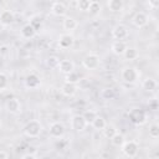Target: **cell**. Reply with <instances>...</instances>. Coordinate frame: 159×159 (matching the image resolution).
I'll return each mask as SVG.
<instances>
[{
  "mask_svg": "<svg viewBox=\"0 0 159 159\" xmlns=\"http://www.w3.org/2000/svg\"><path fill=\"white\" fill-rule=\"evenodd\" d=\"M122 153L128 158H134L139 152V145L135 140H124V143L120 145Z\"/></svg>",
  "mask_w": 159,
  "mask_h": 159,
  "instance_id": "cell-4",
  "label": "cell"
},
{
  "mask_svg": "<svg viewBox=\"0 0 159 159\" xmlns=\"http://www.w3.org/2000/svg\"><path fill=\"white\" fill-rule=\"evenodd\" d=\"M62 26H63V29H65L67 32H71V31L76 30V27L78 26V24H77V21H76L73 17L66 16V17L63 19V21H62Z\"/></svg>",
  "mask_w": 159,
  "mask_h": 159,
  "instance_id": "cell-18",
  "label": "cell"
},
{
  "mask_svg": "<svg viewBox=\"0 0 159 159\" xmlns=\"http://www.w3.org/2000/svg\"><path fill=\"white\" fill-rule=\"evenodd\" d=\"M15 21V15L11 10H2L0 12V24L2 26H10Z\"/></svg>",
  "mask_w": 159,
  "mask_h": 159,
  "instance_id": "cell-12",
  "label": "cell"
},
{
  "mask_svg": "<svg viewBox=\"0 0 159 159\" xmlns=\"http://www.w3.org/2000/svg\"><path fill=\"white\" fill-rule=\"evenodd\" d=\"M148 2H149V6L153 9H157L159 6V0H148Z\"/></svg>",
  "mask_w": 159,
  "mask_h": 159,
  "instance_id": "cell-37",
  "label": "cell"
},
{
  "mask_svg": "<svg viewBox=\"0 0 159 159\" xmlns=\"http://www.w3.org/2000/svg\"><path fill=\"white\" fill-rule=\"evenodd\" d=\"M129 120L135 125H142L147 122V113L142 108H132L128 112Z\"/></svg>",
  "mask_w": 159,
  "mask_h": 159,
  "instance_id": "cell-2",
  "label": "cell"
},
{
  "mask_svg": "<svg viewBox=\"0 0 159 159\" xmlns=\"http://www.w3.org/2000/svg\"><path fill=\"white\" fill-rule=\"evenodd\" d=\"M101 97L103 99H112V98H114V91L112 88H104L101 92Z\"/></svg>",
  "mask_w": 159,
  "mask_h": 159,
  "instance_id": "cell-29",
  "label": "cell"
},
{
  "mask_svg": "<svg viewBox=\"0 0 159 159\" xmlns=\"http://www.w3.org/2000/svg\"><path fill=\"white\" fill-rule=\"evenodd\" d=\"M107 6H108L109 11H112V12H119V11L123 10L124 2H123V0H108L107 1Z\"/></svg>",
  "mask_w": 159,
  "mask_h": 159,
  "instance_id": "cell-20",
  "label": "cell"
},
{
  "mask_svg": "<svg viewBox=\"0 0 159 159\" xmlns=\"http://www.w3.org/2000/svg\"><path fill=\"white\" fill-rule=\"evenodd\" d=\"M42 132V124L37 119H31L24 125V133L29 138H36Z\"/></svg>",
  "mask_w": 159,
  "mask_h": 159,
  "instance_id": "cell-1",
  "label": "cell"
},
{
  "mask_svg": "<svg viewBox=\"0 0 159 159\" xmlns=\"http://www.w3.org/2000/svg\"><path fill=\"white\" fill-rule=\"evenodd\" d=\"M82 116H83V118L86 119V122H87V123H91V122L93 120V118L97 116V113H96L94 111L89 109V111H86V112H84Z\"/></svg>",
  "mask_w": 159,
  "mask_h": 159,
  "instance_id": "cell-33",
  "label": "cell"
},
{
  "mask_svg": "<svg viewBox=\"0 0 159 159\" xmlns=\"http://www.w3.org/2000/svg\"><path fill=\"white\" fill-rule=\"evenodd\" d=\"M48 133L52 138H62L65 134V125L61 122H53L48 127Z\"/></svg>",
  "mask_w": 159,
  "mask_h": 159,
  "instance_id": "cell-9",
  "label": "cell"
},
{
  "mask_svg": "<svg viewBox=\"0 0 159 159\" xmlns=\"http://www.w3.org/2000/svg\"><path fill=\"white\" fill-rule=\"evenodd\" d=\"M106 124H107L106 119H104L102 116H98V114H97V116L93 118V120L91 122L92 128L96 129V130H102V129L106 127Z\"/></svg>",
  "mask_w": 159,
  "mask_h": 159,
  "instance_id": "cell-22",
  "label": "cell"
},
{
  "mask_svg": "<svg viewBox=\"0 0 159 159\" xmlns=\"http://www.w3.org/2000/svg\"><path fill=\"white\" fill-rule=\"evenodd\" d=\"M57 68H58V71H60L61 73L67 75V73H70L71 71L75 70V63H73V61H71V60H68V58L60 60Z\"/></svg>",
  "mask_w": 159,
  "mask_h": 159,
  "instance_id": "cell-13",
  "label": "cell"
},
{
  "mask_svg": "<svg viewBox=\"0 0 159 159\" xmlns=\"http://www.w3.org/2000/svg\"><path fill=\"white\" fill-rule=\"evenodd\" d=\"M73 43H75V37L70 32L60 35V37H58V46L61 48H63V50L70 48V47L73 46Z\"/></svg>",
  "mask_w": 159,
  "mask_h": 159,
  "instance_id": "cell-10",
  "label": "cell"
},
{
  "mask_svg": "<svg viewBox=\"0 0 159 159\" xmlns=\"http://www.w3.org/2000/svg\"><path fill=\"white\" fill-rule=\"evenodd\" d=\"M80 80H81V77H80V75L75 70L71 71L70 73H67L66 77H65V81L66 82H71V83H75V84H77L80 82Z\"/></svg>",
  "mask_w": 159,
  "mask_h": 159,
  "instance_id": "cell-26",
  "label": "cell"
},
{
  "mask_svg": "<svg viewBox=\"0 0 159 159\" xmlns=\"http://www.w3.org/2000/svg\"><path fill=\"white\" fill-rule=\"evenodd\" d=\"M149 135L153 138V139H157L159 137V125L158 124H152L149 127Z\"/></svg>",
  "mask_w": 159,
  "mask_h": 159,
  "instance_id": "cell-31",
  "label": "cell"
},
{
  "mask_svg": "<svg viewBox=\"0 0 159 159\" xmlns=\"http://www.w3.org/2000/svg\"><path fill=\"white\" fill-rule=\"evenodd\" d=\"M102 132H103V135H104L107 139H111L118 130H117V128H116L113 124H106V127L102 129Z\"/></svg>",
  "mask_w": 159,
  "mask_h": 159,
  "instance_id": "cell-24",
  "label": "cell"
},
{
  "mask_svg": "<svg viewBox=\"0 0 159 159\" xmlns=\"http://www.w3.org/2000/svg\"><path fill=\"white\" fill-rule=\"evenodd\" d=\"M9 53V46L7 45H1L0 46V56H6Z\"/></svg>",
  "mask_w": 159,
  "mask_h": 159,
  "instance_id": "cell-35",
  "label": "cell"
},
{
  "mask_svg": "<svg viewBox=\"0 0 159 159\" xmlns=\"http://www.w3.org/2000/svg\"><path fill=\"white\" fill-rule=\"evenodd\" d=\"M157 87H158V83H157V81L154 78H149L148 77V78L143 80V82H142V88L144 91H147V92H153V91L157 89Z\"/></svg>",
  "mask_w": 159,
  "mask_h": 159,
  "instance_id": "cell-21",
  "label": "cell"
},
{
  "mask_svg": "<svg viewBox=\"0 0 159 159\" xmlns=\"http://www.w3.org/2000/svg\"><path fill=\"white\" fill-rule=\"evenodd\" d=\"M9 158V153H6L5 150H0V159H7Z\"/></svg>",
  "mask_w": 159,
  "mask_h": 159,
  "instance_id": "cell-38",
  "label": "cell"
},
{
  "mask_svg": "<svg viewBox=\"0 0 159 159\" xmlns=\"http://www.w3.org/2000/svg\"><path fill=\"white\" fill-rule=\"evenodd\" d=\"M112 36L114 40H119V41H123L128 37V29L125 25L123 24H118L113 27L112 30Z\"/></svg>",
  "mask_w": 159,
  "mask_h": 159,
  "instance_id": "cell-8",
  "label": "cell"
},
{
  "mask_svg": "<svg viewBox=\"0 0 159 159\" xmlns=\"http://www.w3.org/2000/svg\"><path fill=\"white\" fill-rule=\"evenodd\" d=\"M40 83H41L40 77H39L36 73H30V75H27L26 78H25V86H26L27 88H31V89L37 88V87L40 86Z\"/></svg>",
  "mask_w": 159,
  "mask_h": 159,
  "instance_id": "cell-16",
  "label": "cell"
},
{
  "mask_svg": "<svg viewBox=\"0 0 159 159\" xmlns=\"http://www.w3.org/2000/svg\"><path fill=\"white\" fill-rule=\"evenodd\" d=\"M122 56H124V58L128 60V61H133V60H135L138 57V51L134 47H128L127 46V48H125V51H124V53Z\"/></svg>",
  "mask_w": 159,
  "mask_h": 159,
  "instance_id": "cell-23",
  "label": "cell"
},
{
  "mask_svg": "<svg viewBox=\"0 0 159 159\" xmlns=\"http://www.w3.org/2000/svg\"><path fill=\"white\" fill-rule=\"evenodd\" d=\"M7 84H9V78H7L6 73L0 72V91L5 89L7 87Z\"/></svg>",
  "mask_w": 159,
  "mask_h": 159,
  "instance_id": "cell-32",
  "label": "cell"
},
{
  "mask_svg": "<svg viewBox=\"0 0 159 159\" xmlns=\"http://www.w3.org/2000/svg\"><path fill=\"white\" fill-rule=\"evenodd\" d=\"M61 93L65 96V97H73L77 92V86L75 83H71V82H66L61 86Z\"/></svg>",
  "mask_w": 159,
  "mask_h": 159,
  "instance_id": "cell-15",
  "label": "cell"
},
{
  "mask_svg": "<svg viewBox=\"0 0 159 159\" xmlns=\"http://www.w3.org/2000/svg\"><path fill=\"white\" fill-rule=\"evenodd\" d=\"M58 62H60V58L56 57V56H50V57L46 60V65H47L50 68H57Z\"/></svg>",
  "mask_w": 159,
  "mask_h": 159,
  "instance_id": "cell-28",
  "label": "cell"
},
{
  "mask_svg": "<svg viewBox=\"0 0 159 159\" xmlns=\"http://www.w3.org/2000/svg\"><path fill=\"white\" fill-rule=\"evenodd\" d=\"M21 158L22 159H35L36 158V154H34V153H26V154H22Z\"/></svg>",
  "mask_w": 159,
  "mask_h": 159,
  "instance_id": "cell-36",
  "label": "cell"
},
{
  "mask_svg": "<svg viewBox=\"0 0 159 159\" xmlns=\"http://www.w3.org/2000/svg\"><path fill=\"white\" fill-rule=\"evenodd\" d=\"M120 77L125 83L133 84L139 80V72L135 67H124L120 72Z\"/></svg>",
  "mask_w": 159,
  "mask_h": 159,
  "instance_id": "cell-3",
  "label": "cell"
},
{
  "mask_svg": "<svg viewBox=\"0 0 159 159\" xmlns=\"http://www.w3.org/2000/svg\"><path fill=\"white\" fill-rule=\"evenodd\" d=\"M67 12V7L63 2L61 1H55L52 5H51V14L55 15V16H65Z\"/></svg>",
  "mask_w": 159,
  "mask_h": 159,
  "instance_id": "cell-14",
  "label": "cell"
},
{
  "mask_svg": "<svg viewBox=\"0 0 159 159\" xmlns=\"http://www.w3.org/2000/svg\"><path fill=\"white\" fill-rule=\"evenodd\" d=\"M5 109L11 114H17L21 112V102L16 97H11L5 102Z\"/></svg>",
  "mask_w": 159,
  "mask_h": 159,
  "instance_id": "cell-7",
  "label": "cell"
},
{
  "mask_svg": "<svg viewBox=\"0 0 159 159\" xmlns=\"http://www.w3.org/2000/svg\"><path fill=\"white\" fill-rule=\"evenodd\" d=\"M124 140H125L124 135H123L122 133H119V132H117V133L111 138V143H112L114 147H120V145L124 143Z\"/></svg>",
  "mask_w": 159,
  "mask_h": 159,
  "instance_id": "cell-25",
  "label": "cell"
},
{
  "mask_svg": "<svg viewBox=\"0 0 159 159\" xmlns=\"http://www.w3.org/2000/svg\"><path fill=\"white\" fill-rule=\"evenodd\" d=\"M99 63H101L99 56L97 53H93V52L86 55L83 57V60H82V65L87 70H96V68L99 67Z\"/></svg>",
  "mask_w": 159,
  "mask_h": 159,
  "instance_id": "cell-5",
  "label": "cell"
},
{
  "mask_svg": "<svg viewBox=\"0 0 159 159\" xmlns=\"http://www.w3.org/2000/svg\"><path fill=\"white\" fill-rule=\"evenodd\" d=\"M89 2V0H77V9L80 11H88Z\"/></svg>",
  "mask_w": 159,
  "mask_h": 159,
  "instance_id": "cell-30",
  "label": "cell"
},
{
  "mask_svg": "<svg viewBox=\"0 0 159 159\" xmlns=\"http://www.w3.org/2000/svg\"><path fill=\"white\" fill-rule=\"evenodd\" d=\"M36 31L37 30L29 22V24H26V25L22 26V29H21V36L25 37V39H32V37H35Z\"/></svg>",
  "mask_w": 159,
  "mask_h": 159,
  "instance_id": "cell-19",
  "label": "cell"
},
{
  "mask_svg": "<svg viewBox=\"0 0 159 159\" xmlns=\"http://www.w3.org/2000/svg\"><path fill=\"white\" fill-rule=\"evenodd\" d=\"M87 124H88V123L86 122V119L83 118L82 114H75V116L71 118V120H70L71 129H73V130H76V132H82V130H84L86 127H87Z\"/></svg>",
  "mask_w": 159,
  "mask_h": 159,
  "instance_id": "cell-6",
  "label": "cell"
},
{
  "mask_svg": "<svg viewBox=\"0 0 159 159\" xmlns=\"http://www.w3.org/2000/svg\"><path fill=\"white\" fill-rule=\"evenodd\" d=\"M125 48H127L125 42H124V41H119V40H116V41L112 43V46H111L112 52H113L114 55H117V56H122V55L124 53Z\"/></svg>",
  "mask_w": 159,
  "mask_h": 159,
  "instance_id": "cell-17",
  "label": "cell"
},
{
  "mask_svg": "<svg viewBox=\"0 0 159 159\" xmlns=\"http://www.w3.org/2000/svg\"><path fill=\"white\" fill-rule=\"evenodd\" d=\"M30 24L37 30L39 29V26H41V24H42V21H41V19L40 17H37V16H34L32 19H31V21H30Z\"/></svg>",
  "mask_w": 159,
  "mask_h": 159,
  "instance_id": "cell-34",
  "label": "cell"
},
{
  "mask_svg": "<svg viewBox=\"0 0 159 159\" xmlns=\"http://www.w3.org/2000/svg\"><path fill=\"white\" fill-rule=\"evenodd\" d=\"M148 21H149V17H148V15H147L145 12H143V11L137 12V14L133 16V20H132L133 25H134L135 27H138V29L144 27V26L148 24Z\"/></svg>",
  "mask_w": 159,
  "mask_h": 159,
  "instance_id": "cell-11",
  "label": "cell"
},
{
  "mask_svg": "<svg viewBox=\"0 0 159 159\" xmlns=\"http://www.w3.org/2000/svg\"><path fill=\"white\" fill-rule=\"evenodd\" d=\"M88 11H89L91 15H97V14H99V11H101V4H99L98 1H96V0L91 1V2H89Z\"/></svg>",
  "mask_w": 159,
  "mask_h": 159,
  "instance_id": "cell-27",
  "label": "cell"
}]
</instances>
